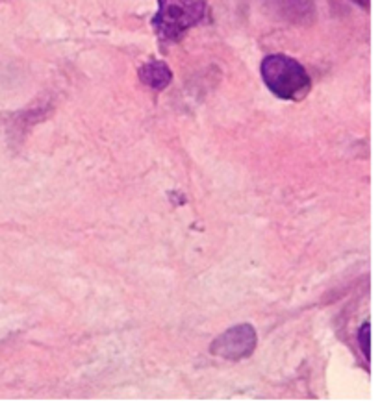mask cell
I'll use <instances>...</instances> for the list:
<instances>
[{
    "label": "cell",
    "mask_w": 380,
    "mask_h": 407,
    "mask_svg": "<svg viewBox=\"0 0 380 407\" xmlns=\"http://www.w3.org/2000/svg\"><path fill=\"white\" fill-rule=\"evenodd\" d=\"M208 15V0H158V12L152 17L156 37L163 45L179 43Z\"/></svg>",
    "instance_id": "1"
},
{
    "label": "cell",
    "mask_w": 380,
    "mask_h": 407,
    "mask_svg": "<svg viewBox=\"0 0 380 407\" xmlns=\"http://www.w3.org/2000/svg\"><path fill=\"white\" fill-rule=\"evenodd\" d=\"M261 80L282 101H299L310 91V76L297 59L273 54L260 65Z\"/></svg>",
    "instance_id": "2"
},
{
    "label": "cell",
    "mask_w": 380,
    "mask_h": 407,
    "mask_svg": "<svg viewBox=\"0 0 380 407\" xmlns=\"http://www.w3.org/2000/svg\"><path fill=\"white\" fill-rule=\"evenodd\" d=\"M256 348V330L250 324H238L226 330L212 342L210 352L221 359L241 361L252 355Z\"/></svg>",
    "instance_id": "3"
},
{
    "label": "cell",
    "mask_w": 380,
    "mask_h": 407,
    "mask_svg": "<svg viewBox=\"0 0 380 407\" xmlns=\"http://www.w3.org/2000/svg\"><path fill=\"white\" fill-rule=\"evenodd\" d=\"M266 4L274 17L286 23L306 24L315 17L314 0H266Z\"/></svg>",
    "instance_id": "4"
},
{
    "label": "cell",
    "mask_w": 380,
    "mask_h": 407,
    "mask_svg": "<svg viewBox=\"0 0 380 407\" xmlns=\"http://www.w3.org/2000/svg\"><path fill=\"white\" fill-rule=\"evenodd\" d=\"M139 80L145 85H149L156 91H161L171 83L172 72L167 67L166 61H149V63L139 67Z\"/></svg>",
    "instance_id": "5"
},
{
    "label": "cell",
    "mask_w": 380,
    "mask_h": 407,
    "mask_svg": "<svg viewBox=\"0 0 380 407\" xmlns=\"http://www.w3.org/2000/svg\"><path fill=\"white\" fill-rule=\"evenodd\" d=\"M371 324L366 322L360 328V333H358V342H360V348L366 354V359H371Z\"/></svg>",
    "instance_id": "6"
},
{
    "label": "cell",
    "mask_w": 380,
    "mask_h": 407,
    "mask_svg": "<svg viewBox=\"0 0 380 407\" xmlns=\"http://www.w3.org/2000/svg\"><path fill=\"white\" fill-rule=\"evenodd\" d=\"M354 2H357L360 8H366V10L369 8V0H354Z\"/></svg>",
    "instance_id": "7"
}]
</instances>
